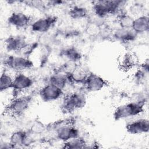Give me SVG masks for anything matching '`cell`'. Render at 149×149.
I'll return each mask as SVG.
<instances>
[{"label": "cell", "mask_w": 149, "mask_h": 149, "mask_svg": "<svg viewBox=\"0 0 149 149\" xmlns=\"http://www.w3.org/2000/svg\"><path fill=\"white\" fill-rule=\"evenodd\" d=\"M137 34L132 29V28L118 29L114 33V37L118 41L123 42H129L135 40Z\"/></svg>", "instance_id": "obj_15"}, {"label": "cell", "mask_w": 149, "mask_h": 149, "mask_svg": "<svg viewBox=\"0 0 149 149\" xmlns=\"http://www.w3.org/2000/svg\"><path fill=\"white\" fill-rule=\"evenodd\" d=\"M125 2L122 1H98L93 5L95 14L103 18L108 15L119 14Z\"/></svg>", "instance_id": "obj_2"}, {"label": "cell", "mask_w": 149, "mask_h": 149, "mask_svg": "<svg viewBox=\"0 0 149 149\" xmlns=\"http://www.w3.org/2000/svg\"><path fill=\"white\" fill-rule=\"evenodd\" d=\"M87 10L86 8L80 6H74L69 11V15L73 19H81L87 16Z\"/></svg>", "instance_id": "obj_21"}, {"label": "cell", "mask_w": 149, "mask_h": 149, "mask_svg": "<svg viewBox=\"0 0 149 149\" xmlns=\"http://www.w3.org/2000/svg\"><path fill=\"white\" fill-rule=\"evenodd\" d=\"M48 83L55 85L64 90V88L68 83H70V82L69 81L67 73L57 72L52 74L49 77Z\"/></svg>", "instance_id": "obj_17"}, {"label": "cell", "mask_w": 149, "mask_h": 149, "mask_svg": "<svg viewBox=\"0 0 149 149\" xmlns=\"http://www.w3.org/2000/svg\"><path fill=\"white\" fill-rule=\"evenodd\" d=\"M3 62L5 66L17 73L30 69L33 66V62L26 56L7 55Z\"/></svg>", "instance_id": "obj_4"}, {"label": "cell", "mask_w": 149, "mask_h": 149, "mask_svg": "<svg viewBox=\"0 0 149 149\" xmlns=\"http://www.w3.org/2000/svg\"><path fill=\"white\" fill-rule=\"evenodd\" d=\"M127 132L130 134H141L148 132L149 120L146 118H140L127 123L126 126Z\"/></svg>", "instance_id": "obj_9"}, {"label": "cell", "mask_w": 149, "mask_h": 149, "mask_svg": "<svg viewBox=\"0 0 149 149\" xmlns=\"http://www.w3.org/2000/svg\"><path fill=\"white\" fill-rule=\"evenodd\" d=\"M87 143L84 139L77 137L63 142L62 148H83L87 147Z\"/></svg>", "instance_id": "obj_18"}, {"label": "cell", "mask_w": 149, "mask_h": 149, "mask_svg": "<svg viewBox=\"0 0 149 149\" xmlns=\"http://www.w3.org/2000/svg\"><path fill=\"white\" fill-rule=\"evenodd\" d=\"M31 100L30 95L16 96L7 105L6 111L15 116L20 115L29 108Z\"/></svg>", "instance_id": "obj_5"}, {"label": "cell", "mask_w": 149, "mask_h": 149, "mask_svg": "<svg viewBox=\"0 0 149 149\" xmlns=\"http://www.w3.org/2000/svg\"><path fill=\"white\" fill-rule=\"evenodd\" d=\"M144 103L143 101H133L119 105L113 112V119L119 120L140 115L144 109Z\"/></svg>", "instance_id": "obj_1"}, {"label": "cell", "mask_w": 149, "mask_h": 149, "mask_svg": "<svg viewBox=\"0 0 149 149\" xmlns=\"http://www.w3.org/2000/svg\"><path fill=\"white\" fill-rule=\"evenodd\" d=\"M6 49L9 52L24 51L29 44L24 37L22 36H12L7 38L5 42Z\"/></svg>", "instance_id": "obj_10"}, {"label": "cell", "mask_w": 149, "mask_h": 149, "mask_svg": "<svg viewBox=\"0 0 149 149\" xmlns=\"http://www.w3.org/2000/svg\"><path fill=\"white\" fill-rule=\"evenodd\" d=\"M31 17L23 12H14L12 13L8 18V23L17 28L23 29L31 24Z\"/></svg>", "instance_id": "obj_12"}, {"label": "cell", "mask_w": 149, "mask_h": 149, "mask_svg": "<svg viewBox=\"0 0 149 149\" xmlns=\"http://www.w3.org/2000/svg\"><path fill=\"white\" fill-rule=\"evenodd\" d=\"M134 19L129 14L121 12L118 15V21L122 28H132Z\"/></svg>", "instance_id": "obj_22"}, {"label": "cell", "mask_w": 149, "mask_h": 149, "mask_svg": "<svg viewBox=\"0 0 149 149\" xmlns=\"http://www.w3.org/2000/svg\"><path fill=\"white\" fill-rule=\"evenodd\" d=\"M64 91L51 83H47L39 91V95L44 102H52L63 97Z\"/></svg>", "instance_id": "obj_6"}, {"label": "cell", "mask_w": 149, "mask_h": 149, "mask_svg": "<svg viewBox=\"0 0 149 149\" xmlns=\"http://www.w3.org/2000/svg\"><path fill=\"white\" fill-rule=\"evenodd\" d=\"M132 28L137 34L147 32L149 29L148 16L141 15L134 19Z\"/></svg>", "instance_id": "obj_16"}, {"label": "cell", "mask_w": 149, "mask_h": 149, "mask_svg": "<svg viewBox=\"0 0 149 149\" xmlns=\"http://www.w3.org/2000/svg\"><path fill=\"white\" fill-rule=\"evenodd\" d=\"M86 95L81 91L69 93L64 96L61 104V109L65 113H71L83 108L86 104Z\"/></svg>", "instance_id": "obj_3"}, {"label": "cell", "mask_w": 149, "mask_h": 149, "mask_svg": "<svg viewBox=\"0 0 149 149\" xmlns=\"http://www.w3.org/2000/svg\"><path fill=\"white\" fill-rule=\"evenodd\" d=\"M58 18L54 16H48L40 18L31 23V29L35 33H46L57 22Z\"/></svg>", "instance_id": "obj_8"}, {"label": "cell", "mask_w": 149, "mask_h": 149, "mask_svg": "<svg viewBox=\"0 0 149 149\" xmlns=\"http://www.w3.org/2000/svg\"><path fill=\"white\" fill-rule=\"evenodd\" d=\"M134 64V59L132 57V55L130 54H126L123 60L122 61V65L125 67L126 69L131 68Z\"/></svg>", "instance_id": "obj_23"}, {"label": "cell", "mask_w": 149, "mask_h": 149, "mask_svg": "<svg viewBox=\"0 0 149 149\" xmlns=\"http://www.w3.org/2000/svg\"><path fill=\"white\" fill-rule=\"evenodd\" d=\"M9 143L13 148L29 144L30 139L28 133L24 130L14 132L10 136Z\"/></svg>", "instance_id": "obj_14"}, {"label": "cell", "mask_w": 149, "mask_h": 149, "mask_svg": "<svg viewBox=\"0 0 149 149\" xmlns=\"http://www.w3.org/2000/svg\"><path fill=\"white\" fill-rule=\"evenodd\" d=\"M63 55L69 61L73 63L79 61L82 56L80 52L74 47H70L66 48L63 51Z\"/></svg>", "instance_id": "obj_19"}, {"label": "cell", "mask_w": 149, "mask_h": 149, "mask_svg": "<svg viewBox=\"0 0 149 149\" xmlns=\"http://www.w3.org/2000/svg\"><path fill=\"white\" fill-rule=\"evenodd\" d=\"M56 136L63 142L79 136V130L74 126L64 125L56 129Z\"/></svg>", "instance_id": "obj_13"}, {"label": "cell", "mask_w": 149, "mask_h": 149, "mask_svg": "<svg viewBox=\"0 0 149 149\" xmlns=\"http://www.w3.org/2000/svg\"><path fill=\"white\" fill-rule=\"evenodd\" d=\"M33 84L34 80L32 77L22 72H18L13 78L12 89L19 93L30 88Z\"/></svg>", "instance_id": "obj_11"}, {"label": "cell", "mask_w": 149, "mask_h": 149, "mask_svg": "<svg viewBox=\"0 0 149 149\" xmlns=\"http://www.w3.org/2000/svg\"><path fill=\"white\" fill-rule=\"evenodd\" d=\"M107 84V81L102 77L93 72H88L84 86L88 92H96L103 89Z\"/></svg>", "instance_id": "obj_7"}, {"label": "cell", "mask_w": 149, "mask_h": 149, "mask_svg": "<svg viewBox=\"0 0 149 149\" xmlns=\"http://www.w3.org/2000/svg\"><path fill=\"white\" fill-rule=\"evenodd\" d=\"M13 78L8 73L4 71L2 73L0 77V90L1 92L5 91L8 89L12 88L13 86Z\"/></svg>", "instance_id": "obj_20"}]
</instances>
